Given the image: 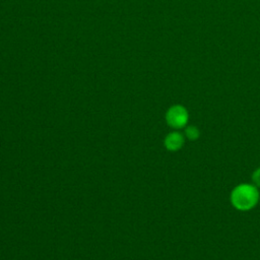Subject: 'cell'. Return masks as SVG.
<instances>
[{"label": "cell", "instance_id": "obj_1", "mask_svg": "<svg viewBox=\"0 0 260 260\" xmlns=\"http://www.w3.org/2000/svg\"><path fill=\"white\" fill-rule=\"evenodd\" d=\"M260 191L253 184L241 183L235 186L230 194L232 206L242 212L252 210L259 203Z\"/></svg>", "mask_w": 260, "mask_h": 260}, {"label": "cell", "instance_id": "obj_4", "mask_svg": "<svg viewBox=\"0 0 260 260\" xmlns=\"http://www.w3.org/2000/svg\"><path fill=\"white\" fill-rule=\"evenodd\" d=\"M184 136L190 141H196L200 137V130L195 125H187L184 128Z\"/></svg>", "mask_w": 260, "mask_h": 260}, {"label": "cell", "instance_id": "obj_6", "mask_svg": "<svg viewBox=\"0 0 260 260\" xmlns=\"http://www.w3.org/2000/svg\"><path fill=\"white\" fill-rule=\"evenodd\" d=\"M259 202H260V197H259Z\"/></svg>", "mask_w": 260, "mask_h": 260}, {"label": "cell", "instance_id": "obj_3", "mask_svg": "<svg viewBox=\"0 0 260 260\" xmlns=\"http://www.w3.org/2000/svg\"><path fill=\"white\" fill-rule=\"evenodd\" d=\"M185 136L183 133L179 131H173L167 134V136L164 139V145L165 147L172 152L180 150L184 144H185Z\"/></svg>", "mask_w": 260, "mask_h": 260}, {"label": "cell", "instance_id": "obj_5", "mask_svg": "<svg viewBox=\"0 0 260 260\" xmlns=\"http://www.w3.org/2000/svg\"><path fill=\"white\" fill-rule=\"evenodd\" d=\"M251 180H252V184L259 189L260 188V167L256 168L253 171L251 175Z\"/></svg>", "mask_w": 260, "mask_h": 260}, {"label": "cell", "instance_id": "obj_2", "mask_svg": "<svg viewBox=\"0 0 260 260\" xmlns=\"http://www.w3.org/2000/svg\"><path fill=\"white\" fill-rule=\"evenodd\" d=\"M189 120V114L187 109L181 105L172 106L166 113L167 124L175 129H183L187 126Z\"/></svg>", "mask_w": 260, "mask_h": 260}]
</instances>
